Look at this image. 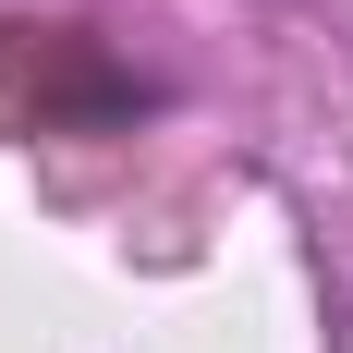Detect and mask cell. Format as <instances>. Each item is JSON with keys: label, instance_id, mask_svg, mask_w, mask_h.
Instances as JSON below:
<instances>
[{"label": "cell", "instance_id": "6da1fadb", "mask_svg": "<svg viewBox=\"0 0 353 353\" xmlns=\"http://www.w3.org/2000/svg\"><path fill=\"white\" fill-rule=\"evenodd\" d=\"M146 85L73 25H0V134H73V122H122Z\"/></svg>", "mask_w": 353, "mask_h": 353}]
</instances>
